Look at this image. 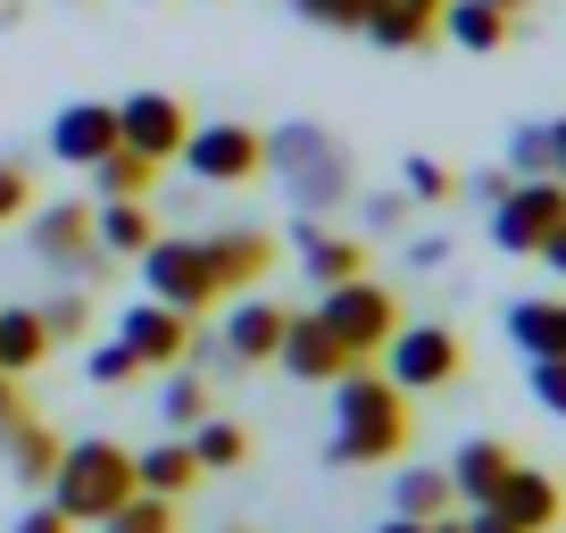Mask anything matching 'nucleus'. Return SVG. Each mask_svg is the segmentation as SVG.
I'll return each instance as SVG.
<instances>
[{"label": "nucleus", "instance_id": "obj_1", "mask_svg": "<svg viewBox=\"0 0 566 533\" xmlns=\"http://www.w3.org/2000/svg\"><path fill=\"white\" fill-rule=\"evenodd\" d=\"M400 450H408V391L375 375V358L334 375V467H391Z\"/></svg>", "mask_w": 566, "mask_h": 533}, {"label": "nucleus", "instance_id": "obj_2", "mask_svg": "<svg viewBox=\"0 0 566 533\" xmlns=\"http://www.w3.org/2000/svg\"><path fill=\"white\" fill-rule=\"evenodd\" d=\"M117 500H134V450L125 442H67L51 467V509L67 525H101Z\"/></svg>", "mask_w": 566, "mask_h": 533}, {"label": "nucleus", "instance_id": "obj_3", "mask_svg": "<svg viewBox=\"0 0 566 533\" xmlns=\"http://www.w3.org/2000/svg\"><path fill=\"white\" fill-rule=\"evenodd\" d=\"M308 317L325 325V334L342 342V351L367 367L375 351L391 342V325H400V292L391 284H375V275H350V284H325V301L308 309Z\"/></svg>", "mask_w": 566, "mask_h": 533}, {"label": "nucleus", "instance_id": "obj_4", "mask_svg": "<svg viewBox=\"0 0 566 533\" xmlns=\"http://www.w3.org/2000/svg\"><path fill=\"white\" fill-rule=\"evenodd\" d=\"M375 358H384V375H391L400 391H450V384L467 375V342L450 334L442 317H424V325L400 317V325H391V342H384Z\"/></svg>", "mask_w": 566, "mask_h": 533}, {"label": "nucleus", "instance_id": "obj_5", "mask_svg": "<svg viewBox=\"0 0 566 533\" xmlns=\"http://www.w3.org/2000/svg\"><path fill=\"white\" fill-rule=\"evenodd\" d=\"M176 159H184V176H200V184H259L266 176V134L242 125V117H209V125L184 134Z\"/></svg>", "mask_w": 566, "mask_h": 533}, {"label": "nucleus", "instance_id": "obj_6", "mask_svg": "<svg viewBox=\"0 0 566 533\" xmlns=\"http://www.w3.org/2000/svg\"><path fill=\"white\" fill-rule=\"evenodd\" d=\"M549 226H566V184L558 176H516L509 192L492 200V242L500 250H542V233Z\"/></svg>", "mask_w": 566, "mask_h": 533}, {"label": "nucleus", "instance_id": "obj_7", "mask_svg": "<svg viewBox=\"0 0 566 533\" xmlns=\"http://www.w3.org/2000/svg\"><path fill=\"white\" fill-rule=\"evenodd\" d=\"M142 284H150V301H167V309H209V301H226L217 292V275H209V250L200 242H176V233H159V242L142 250Z\"/></svg>", "mask_w": 566, "mask_h": 533}, {"label": "nucleus", "instance_id": "obj_8", "mask_svg": "<svg viewBox=\"0 0 566 533\" xmlns=\"http://www.w3.org/2000/svg\"><path fill=\"white\" fill-rule=\"evenodd\" d=\"M184 134H192V117H184L176 92H134V101H117V143L142 150L150 167H176Z\"/></svg>", "mask_w": 566, "mask_h": 533}, {"label": "nucleus", "instance_id": "obj_9", "mask_svg": "<svg viewBox=\"0 0 566 533\" xmlns=\"http://www.w3.org/2000/svg\"><path fill=\"white\" fill-rule=\"evenodd\" d=\"M266 167H292L301 209H325V200L350 192V167H342V150L325 143V134H275V143H266Z\"/></svg>", "mask_w": 566, "mask_h": 533}, {"label": "nucleus", "instance_id": "obj_10", "mask_svg": "<svg viewBox=\"0 0 566 533\" xmlns=\"http://www.w3.org/2000/svg\"><path fill=\"white\" fill-rule=\"evenodd\" d=\"M34 250L51 266H67V275H101L108 266V250L92 242V209L84 200H51V209L34 217Z\"/></svg>", "mask_w": 566, "mask_h": 533}, {"label": "nucleus", "instance_id": "obj_11", "mask_svg": "<svg viewBox=\"0 0 566 533\" xmlns=\"http://www.w3.org/2000/svg\"><path fill=\"white\" fill-rule=\"evenodd\" d=\"M117 150V101H67L51 117V159L67 167H101Z\"/></svg>", "mask_w": 566, "mask_h": 533}, {"label": "nucleus", "instance_id": "obj_12", "mask_svg": "<svg viewBox=\"0 0 566 533\" xmlns=\"http://www.w3.org/2000/svg\"><path fill=\"white\" fill-rule=\"evenodd\" d=\"M117 342L142 358V367H184V351H192V317L167 309V301H142V309H125Z\"/></svg>", "mask_w": 566, "mask_h": 533}, {"label": "nucleus", "instance_id": "obj_13", "mask_svg": "<svg viewBox=\"0 0 566 533\" xmlns=\"http://www.w3.org/2000/svg\"><path fill=\"white\" fill-rule=\"evenodd\" d=\"M275 367H283V375H301V384H334V375H350L358 358L342 351V342L325 334L317 317H301V309H292V325H283V342H275Z\"/></svg>", "mask_w": 566, "mask_h": 533}, {"label": "nucleus", "instance_id": "obj_14", "mask_svg": "<svg viewBox=\"0 0 566 533\" xmlns=\"http://www.w3.org/2000/svg\"><path fill=\"white\" fill-rule=\"evenodd\" d=\"M492 509L509 516V525H525V533H549V525L566 516V492H558V475H542V467L516 459V467H509V483L492 492Z\"/></svg>", "mask_w": 566, "mask_h": 533}, {"label": "nucleus", "instance_id": "obj_15", "mask_svg": "<svg viewBox=\"0 0 566 533\" xmlns=\"http://www.w3.org/2000/svg\"><path fill=\"white\" fill-rule=\"evenodd\" d=\"M209 275H217V292H242V284H259L266 266H275V233H259V226H226V233H209Z\"/></svg>", "mask_w": 566, "mask_h": 533}, {"label": "nucleus", "instance_id": "obj_16", "mask_svg": "<svg viewBox=\"0 0 566 533\" xmlns=\"http://www.w3.org/2000/svg\"><path fill=\"white\" fill-rule=\"evenodd\" d=\"M433 25H442V0H367L358 34H367L375 51H424Z\"/></svg>", "mask_w": 566, "mask_h": 533}, {"label": "nucleus", "instance_id": "obj_17", "mask_svg": "<svg viewBox=\"0 0 566 533\" xmlns=\"http://www.w3.org/2000/svg\"><path fill=\"white\" fill-rule=\"evenodd\" d=\"M283 325H292V309H283V301H242L226 317V358H233V367H266L275 342H283Z\"/></svg>", "mask_w": 566, "mask_h": 533}, {"label": "nucleus", "instance_id": "obj_18", "mask_svg": "<svg viewBox=\"0 0 566 533\" xmlns=\"http://www.w3.org/2000/svg\"><path fill=\"white\" fill-rule=\"evenodd\" d=\"M301 266L308 284H350V275H367V242H350V233H325L317 217H301Z\"/></svg>", "mask_w": 566, "mask_h": 533}, {"label": "nucleus", "instance_id": "obj_19", "mask_svg": "<svg viewBox=\"0 0 566 533\" xmlns=\"http://www.w3.org/2000/svg\"><path fill=\"white\" fill-rule=\"evenodd\" d=\"M509 467H516L509 442H492V433H483V442H467L459 459H450V492H459V509H483V500L509 483Z\"/></svg>", "mask_w": 566, "mask_h": 533}, {"label": "nucleus", "instance_id": "obj_20", "mask_svg": "<svg viewBox=\"0 0 566 533\" xmlns=\"http://www.w3.org/2000/svg\"><path fill=\"white\" fill-rule=\"evenodd\" d=\"M92 242H101L108 259H142V250L159 242V226H150L142 200H101V209H92Z\"/></svg>", "mask_w": 566, "mask_h": 533}, {"label": "nucleus", "instance_id": "obj_21", "mask_svg": "<svg viewBox=\"0 0 566 533\" xmlns=\"http://www.w3.org/2000/svg\"><path fill=\"white\" fill-rule=\"evenodd\" d=\"M459 509V492H450V467H400L391 475V516H417V525H433V516Z\"/></svg>", "mask_w": 566, "mask_h": 533}, {"label": "nucleus", "instance_id": "obj_22", "mask_svg": "<svg viewBox=\"0 0 566 533\" xmlns=\"http://www.w3.org/2000/svg\"><path fill=\"white\" fill-rule=\"evenodd\" d=\"M0 450H9V475H18V483H34V492H42V483H51V467H59V450H67V442H59V433L42 426V417H18V426L0 433Z\"/></svg>", "mask_w": 566, "mask_h": 533}, {"label": "nucleus", "instance_id": "obj_23", "mask_svg": "<svg viewBox=\"0 0 566 533\" xmlns=\"http://www.w3.org/2000/svg\"><path fill=\"white\" fill-rule=\"evenodd\" d=\"M192 483H200V459H192V442H159V450H134V492L184 500Z\"/></svg>", "mask_w": 566, "mask_h": 533}, {"label": "nucleus", "instance_id": "obj_24", "mask_svg": "<svg viewBox=\"0 0 566 533\" xmlns=\"http://www.w3.org/2000/svg\"><path fill=\"white\" fill-rule=\"evenodd\" d=\"M442 34L459 42V51H509V34H516V18H500V9H483V0H442Z\"/></svg>", "mask_w": 566, "mask_h": 533}, {"label": "nucleus", "instance_id": "obj_25", "mask_svg": "<svg viewBox=\"0 0 566 533\" xmlns=\"http://www.w3.org/2000/svg\"><path fill=\"white\" fill-rule=\"evenodd\" d=\"M509 342L525 358H566V301H516L509 309Z\"/></svg>", "mask_w": 566, "mask_h": 533}, {"label": "nucleus", "instance_id": "obj_26", "mask_svg": "<svg viewBox=\"0 0 566 533\" xmlns=\"http://www.w3.org/2000/svg\"><path fill=\"white\" fill-rule=\"evenodd\" d=\"M42 358H51L42 309H0V375H34Z\"/></svg>", "mask_w": 566, "mask_h": 533}, {"label": "nucleus", "instance_id": "obj_27", "mask_svg": "<svg viewBox=\"0 0 566 533\" xmlns=\"http://www.w3.org/2000/svg\"><path fill=\"white\" fill-rule=\"evenodd\" d=\"M192 459H200V475L242 467L250 459V426H233V417H200V426H192Z\"/></svg>", "mask_w": 566, "mask_h": 533}, {"label": "nucleus", "instance_id": "obj_28", "mask_svg": "<svg viewBox=\"0 0 566 533\" xmlns=\"http://www.w3.org/2000/svg\"><path fill=\"white\" fill-rule=\"evenodd\" d=\"M92 176H101V200H142L150 184H159V167L142 159V150H125V143H117L101 167H92Z\"/></svg>", "mask_w": 566, "mask_h": 533}, {"label": "nucleus", "instance_id": "obj_29", "mask_svg": "<svg viewBox=\"0 0 566 533\" xmlns=\"http://www.w3.org/2000/svg\"><path fill=\"white\" fill-rule=\"evenodd\" d=\"M101 525H108V533H176V500L134 492V500H117V509H108Z\"/></svg>", "mask_w": 566, "mask_h": 533}, {"label": "nucleus", "instance_id": "obj_30", "mask_svg": "<svg viewBox=\"0 0 566 533\" xmlns=\"http://www.w3.org/2000/svg\"><path fill=\"white\" fill-rule=\"evenodd\" d=\"M450 192H459V176H450L442 159H424V150H417V159L400 167V200H417V209H442Z\"/></svg>", "mask_w": 566, "mask_h": 533}, {"label": "nucleus", "instance_id": "obj_31", "mask_svg": "<svg viewBox=\"0 0 566 533\" xmlns=\"http://www.w3.org/2000/svg\"><path fill=\"white\" fill-rule=\"evenodd\" d=\"M200 417H209V384H200V375H167V426L192 433Z\"/></svg>", "mask_w": 566, "mask_h": 533}, {"label": "nucleus", "instance_id": "obj_32", "mask_svg": "<svg viewBox=\"0 0 566 533\" xmlns=\"http://www.w3.org/2000/svg\"><path fill=\"white\" fill-rule=\"evenodd\" d=\"M42 334H51V342H75V334H92V301H84V292L51 301V309H42Z\"/></svg>", "mask_w": 566, "mask_h": 533}, {"label": "nucleus", "instance_id": "obj_33", "mask_svg": "<svg viewBox=\"0 0 566 533\" xmlns=\"http://www.w3.org/2000/svg\"><path fill=\"white\" fill-rule=\"evenodd\" d=\"M84 375H92V384H134V375H142V358L125 351V342H101V351L84 358Z\"/></svg>", "mask_w": 566, "mask_h": 533}, {"label": "nucleus", "instance_id": "obj_34", "mask_svg": "<svg viewBox=\"0 0 566 533\" xmlns=\"http://www.w3.org/2000/svg\"><path fill=\"white\" fill-rule=\"evenodd\" d=\"M25 209H34V176L18 159H0V226H18Z\"/></svg>", "mask_w": 566, "mask_h": 533}, {"label": "nucleus", "instance_id": "obj_35", "mask_svg": "<svg viewBox=\"0 0 566 533\" xmlns=\"http://www.w3.org/2000/svg\"><path fill=\"white\" fill-rule=\"evenodd\" d=\"M533 400L549 417H566V358H533Z\"/></svg>", "mask_w": 566, "mask_h": 533}, {"label": "nucleus", "instance_id": "obj_36", "mask_svg": "<svg viewBox=\"0 0 566 533\" xmlns=\"http://www.w3.org/2000/svg\"><path fill=\"white\" fill-rule=\"evenodd\" d=\"M509 159L525 167V176H549V125H525V134L509 143Z\"/></svg>", "mask_w": 566, "mask_h": 533}, {"label": "nucleus", "instance_id": "obj_37", "mask_svg": "<svg viewBox=\"0 0 566 533\" xmlns=\"http://www.w3.org/2000/svg\"><path fill=\"white\" fill-rule=\"evenodd\" d=\"M301 18H317V25H358V18H367V0H301Z\"/></svg>", "mask_w": 566, "mask_h": 533}, {"label": "nucleus", "instance_id": "obj_38", "mask_svg": "<svg viewBox=\"0 0 566 533\" xmlns=\"http://www.w3.org/2000/svg\"><path fill=\"white\" fill-rule=\"evenodd\" d=\"M18 417H34L25 409V375H0V433L18 426Z\"/></svg>", "mask_w": 566, "mask_h": 533}, {"label": "nucleus", "instance_id": "obj_39", "mask_svg": "<svg viewBox=\"0 0 566 533\" xmlns=\"http://www.w3.org/2000/svg\"><path fill=\"white\" fill-rule=\"evenodd\" d=\"M459 525H467V533H525V525H509V516H500V509H492V500H483V509H467V516H459Z\"/></svg>", "mask_w": 566, "mask_h": 533}, {"label": "nucleus", "instance_id": "obj_40", "mask_svg": "<svg viewBox=\"0 0 566 533\" xmlns=\"http://www.w3.org/2000/svg\"><path fill=\"white\" fill-rule=\"evenodd\" d=\"M533 259H542L549 275H566V226H549V233H542V250H533Z\"/></svg>", "mask_w": 566, "mask_h": 533}, {"label": "nucleus", "instance_id": "obj_41", "mask_svg": "<svg viewBox=\"0 0 566 533\" xmlns=\"http://www.w3.org/2000/svg\"><path fill=\"white\" fill-rule=\"evenodd\" d=\"M18 533H75V525H67L59 509H25V516H18Z\"/></svg>", "mask_w": 566, "mask_h": 533}, {"label": "nucleus", "instance_id": "obj_42", "mask_svg": "<svg viewBox=\"0 0 566 533\" xmlns=\"http://www.w3.org/2000/svg\"><path fill=\"white\" fill-rule=\"evenodd\" d=\"M367 217H375V226H400L408 200H400V192H375V200H367Z\"/></svg>", "mask_w": 566, "mask_h": 533}, {"label": "nucleus", "instance_id": "obj_43", "mask_svg": "<svg viewBox=\"0 0 566 533\" xmlns=\"http://www.w3.org/2000/svg\"><path fill=\"white\" fill-rule=\"evenodd\" d=\"M549 176H558V184H566V117H558V125H549Z\"/></svg>", "mask_w": 566, "mask_h": 533}, {"label": "nucleus", "instance_id": "obj_44", "mask_svg": "<svg viewBox=\"0 0 566 533\" xmlns=\"http://www.w3.org/2000/svg\"><path fill=\"white\" fill-rule=\"evenodd\" d=\"M375 533H424V525H417V516H384Z\"/></svg>", "mask_w": 566, "mask_h": 533}, {"label": "nucleus", "instance_id": "obj_45", "mask_svg": "<svg viewBox=\"0 0 566 533\" xmlns=\"http://www.w3.org/2000/svg\"><path fill=\"white\" fill-rule=\"evenodd\" d=\"M483 9H500V18H525V9H533V0H483Z\"/></svg>", "mask_w": 566, "mask_h": 533}, {"label": "nucleus", "instance_id": "obj_46", "mask_svg": "<svg viewBox=\"0 0 566 533\" xmlns=\"http://www.w3.org/2000/svg\"><path fill=\"white\" fill-rule=\"evenodd\" d=\"M424 533H467V525H459V516H433V525H424Z\"/></svg>", "mask_w": 566, "mask_h": 533}]
</instances>
